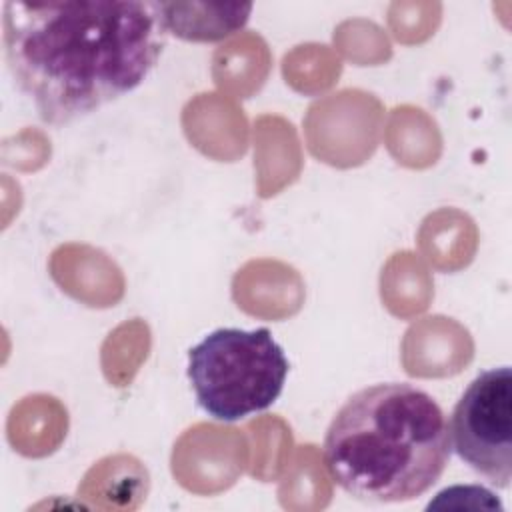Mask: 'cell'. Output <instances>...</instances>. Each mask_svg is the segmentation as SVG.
<instances>
[{"label":"cell","mask_w":512,"mask_h":512,"mask_svg":"<svg viewBox=\"0 0 512 512\" xmlns=\"http://www.w3.org/2000/svg\"><path fill=\"white\" fill-rule=\"evenodd\" d=\"M456 456L492 486L512 480V370L480 372L458 398L448 422Z\"/></svg>","instance_id":"4"},{"label":"cell","mask_w":512,"mask_h":512,"mask_svg":"<svg viewBox=\"0 0 512 512\" xmlns=\"http://www.w3.org/2000/svg\"><path fill=\"white\" fill-rule=\"evenodd\" d=\"M168 34L158 0L4 2L8 72L50 126L136 90L156 68Z\"/></svg>","instance_id":"1"},{"label":"cell","mask_w":512,"mask_h":512,"mask_svg":"<svg viewBox=\"0 0 512 512\" xmlns=\"http://www.w3.org/2000/svg\"><path fill=\"white\" fill-rule=\"evenodd\" d=\"M322 448L330 480L370 504L420 498L442 478L452 454L440 404L406 382L354 392L334 414Z\"/></svg>","instance_id":"2"},{"label":"cell","mask_w":512,"mask_h":512,"mask_svg":"<svg viewBox=\"0 0 512 512\" xmlns=\"http://www.w3.org/2000/svg\"><path fill=\"white\" fill-rule=\"evenodd\" d=\"M164 2L168 32L190 42H216L240 30L252 12V4H200Z\"/></svg>","instance_id":"5"},{"label":"cell","mask_w":512,"mask_h":512,"mask_svg":"<svg viewBox=\"0 0 512 512\" xmlns=\"http://www.w3.org/2000/svg\"><path fill=\"white\" fill-rule=\"evenodd\" d=\"M290 364L268 328H216L188 350L186 376L198 406L218 422L268 410Z\"/></svg>","instance_id":"3"}]
</instances>
